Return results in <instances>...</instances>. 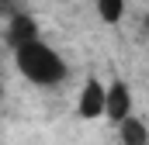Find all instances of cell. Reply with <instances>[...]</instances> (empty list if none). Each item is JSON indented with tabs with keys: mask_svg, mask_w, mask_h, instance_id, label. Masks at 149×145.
I'll return each mask as SVG.
<instances>
[{
	"mask_svg": "<svg viewBox=\"0 0 149 145\" xmlns=\"http://www.w3.org/2000/svg\"><path fill=\"white\" fill-rule=\"evenodd\" d=\"M14 62H17V72L35 86H56L66 79V59L56 48H49L42 38L14 48Z\"/></svg>",
	"mask_w": 149,
	"mask_h": 145,
	"instance_id": "cell-1",
	"label": "cell"
},
{
	"mask_svg": "<svg viewBox=\"0 0 149 145\" xmlns=\"http://www.w3.org/2000/svg\"><path fill=\"white\" fill-rule=\"evenodd\" d=\"M104 117H111L114 124H121L125 117H132V90H128V83L114 79L104 90Z\"/></svg>",
	"mask_w": 149,
	"mask_h": 145,
	"instance_id": "cell-2",
	"label": "cell"
},
{
	"mask_svg": "<svg viewBox=\"0 0 149 145\" xmlns=\"http://www.w3.org/2000/svg\"><path fill=\"white\" fill-rule=\"evenodd\" d=\"M104 83L97 79V76H90L87 83H83V90H80V100H76V114L80 117H104Z\"/></svg>",
	"mask_w": 149,
	"mask_h": 145,
	"instance_id": "cell-3",
	"label": "cell"
},
{
	"mask_svg": "<svg viewBox=\"0 0 149 145\" xmlns=\"http://www.w3.org/2000/svg\"><path fill=\"white\" fill-rule=\"evenodd\" d=\"M28 41H38V24H35L31 14L17 10V14L7 21V45H10V48H21V45H28Z\"/></svg>",
	"mask_w": 149,
	"mask_h": 145,
	"instance_id": "cell-4",
	"label": "cell"
},
{
	"mask_svg": "<svg viewBox=\"0 0 149 145\" xmlns=\"http://www.w3.org/2000/svg\"><path fill=\"white\" fill-rule=\"evenodd\" d=\"M118 131H121V145H149V131L139 117H125Z\"/></svg>",
	"mask_w": 149,
	"mask_h": 145,
	"instance_id": "cell-5",
	"label": "cell"
},
{
	"mask_svg": "<svg viewBox=\"0 0 149 145\" xmlns=\"http://www.w3.org/2000/svg\"><path fill=\"white\" fill-rule=\"evenodd\" d=\"M97 14H101V21L118 24L125 17V0H97Z\"/></svg>",
	"mask_w": 149,
	"mask_h": 145,
	"instance_id": "cell-6",
	"label": "cell"
},
{
	"mask_svg": "<svg viewBox=\"0 0 149 145\" xmlns=\"http://www.w3.org/2000/svg\"><path fill=\"white\" fill-rule=\"evenodd\" d=\"M21 0H0V17H14L21 7H17Z\"/></svg>",
	"mask_w": 149,
	"mask_h": 145,
	"instance_id": "cell-7",
	"label": "cell"
},
{
	"mask_svg": "<svg viewBox=\"0 0 149 145\" xmlns=\"http://www.w3.org/2000/svg\"><path fill=\"white\" fill-rule=\"evenodd\" d=\"M0 97H3V86H0Z\"/></svg>",
	"mask_w": 149,
	"mask_h": 145,
	"instance_id": "cell-8",
	"label": "cell"
},
{
	"mask_svg": "<svg viewBox=\"0 0 149 145\" xmlns=\"http://www.w3.org/2000/svg\"><path fill=\"white\" fill-rule=\"evenodd\" d=\"M146 28H149V17H146Z\"/></svg>",
	"mask_w": 149,
	"mask_h": 145,
	"instance_id": "cell-9",
	"label": "cell"
}]
</instances>
